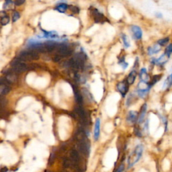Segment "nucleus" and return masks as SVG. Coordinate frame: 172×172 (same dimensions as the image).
<instances>
[{"mask_svg":"<svg viewBox=\"0 0 172 172\" xmlns=\"http://www.w3.org/2000/svg\"><path fill=\"white\" fill-rule=\"evenodd\" d=\"M60 58L61 57H59V55H57V56H55L54 58H53V60H54L55 62H58L60 60Z\"/></svg>","mask_w":172,"mask_h":172,"instance_id":"32","label":"nucleus"},{"mask_svg":"<svg viewBox=\"0 0 172 172\" xmlns=\"http://www.w3.org/2000/svg\"><path fill=\"white\" fill-rule=\"evenodd\" d=\"M151 87L149 86V83H144V82L140 81V83L138 85L137 88V94L140 98H144L145 96L147 95V94L149 93V91Z\"/></svg>","mask_w":172,"mask_h":172,"instance_id":"3","label":"nucleus"},{"mask_svg":"<svg viewBox=\"0 0 172 172\" xmlns=\"http://www.w3.org/2000/svg\"><path fill=\"white\" fill-rule=\"evenodd\" d=\"M10 91V88L4 83L0 84V95H6Z\"/></svg>","mask_w":172,"mask_h":172,"instance_id":"19","label":"nucleus"},{"mask_svg":"<svg viewBox=\"0 0 172 172\" xmlns=\"http://www.w3.org/2000/svg\"><path fill=\"white\" fill-rule=\"evenodd\" d=\"M70 9H71V10L75 14H78L79 12V8H77V6H70Z\"/></svg>","mask_w":172,"mask_h":172,"instance_id":"30","label":"nucleus"},{"mask_svg":"<svg viewBox=\"0 0 172 172\" xmlns=\"http://www.w3.org/2000/svg\"><path fill=\"white\" fill-rule=\"evenodd\" d=\"M147 109V104H144L140 109V112L139 118H138V122L139 123H142L144 121L145 115H146V112Z\"/></svg>","mask_w":172,"mask_h":172,"instance_id":"14","label":"nucleus"},{"mask_svg":"<svg viewBox=\"0 0 172 172\" xmlns=\"http://www.w3.org/2000/svg\"><path fill=\"white\" fill-rule=\"evenodd\" d=\"M169 41V37H166L164 38H162V39L159 40L157 41V44H158L160 47H162V46H165L166 45Z\"/></svg>","mask_w":172,"mask_h":172,"instance_id":"23","label":"nucleus"},{"mask_svg":"<svg viewBox=\"0 0 172 172\" xmlns=\"http://www.w3.org/2000/svg\"><path fill=\"white\" fill-rule=\"evenodd\" d=\"M57 53L60 57H67L72 54V50L66 45H60L58 47Z\"/></svg>","mask_w":172,"mask_h":172,"instance_id":"5","label":"nucleus"},{"mask_svg":"<svg viewBox=\"0 0 172 172\" xmlns=\"http://www.w3.org/2000/svg\"><path fill=\"white\" fill-rule=\"evenodd\" d=\"M171 86H172V73L169 75V76L167 77L166 80H165L163 84V87H162V89H163V90H166V89L170 88Z\"/></svg>","mask_w":172,"mask_h":172,"instance_id":"17","label":"nucleus"},{"mask_svg":"<svg viewBox=\"0 0 172 172\" xmlns=\"http://www.w3.org/2000/svg\"><path fill=\"white\" fill-rule=\"evenodd\" d=\"M75 111H76L77 114L78 115L81 124L83 126H88L89 125V118L88 113L85 111L84 109L82 108V106H77L76 109H75Z\"/></svg>","mask_w":172,"mask_h":172,"instance_id":"2","label":"nucleus"},{"mask_svg":"<svg viewBox=\"0 0 172 172\" xmlns=\"http://www.w3.org/2000/svg\"><path fill=\"white\" fill-rule=\"evenodd\" d=\"M6 79H7V80H8V81L9 82V83H13V82L16 81V76L14 74L11 73L7 76Z\"/></svg>","mask_w":172,"mask_h":172,"instance_id":"26","label":"nucleus"},{"mask_svg":"<svg viewBox=\"0 0 172 172\" xmlns=\"http://www.w3.org/2000/svg\"><path fill=\"white\" fill-rule=\"evenodd\" d=\"M67 9H68V5L66 4H60L56 7L57 10L60 13H65Z\"/></svg>","mask_w":172,"mask_h":172,"instance_id":"20","label":"nucleus"},{"mask_svg":"<svg viewBox=\"0 0 172 172\" xmlns=\"http://www.w3.org/2000/svg\"><path fill=\"white\" fill-rule=\"evenodd\" d=\"M9 22V18L8 16H4L3 18H1V25L3 26H6Z\"/></svg>","mask_w":172,"mask_h":172,"instance_id":"27","label":"nucleus"},{"mask_svg":"<svg viewBox=\"0 0 172 172\" xmlns=\"http://www.w3.org/2000/svg\"><path fill=\"white\" fill-rule=\"evenodd\" d=\"M12 66H13V69L14 70V71L16 73H22V72L27 71V70L28 69V67L27 66V65L18 61V60L14 63L12 65Z\"/></svg>","mask_w":172,"mask_h":172,"instance_id":"8","label":"nucleus"},{"mask_svg":"<svg viewBox=\"0 0 172 172\" xmlns=\"http://www.w3.org/2000/svg\"><path fill=\"white\" fill-rule=\"evenodd\" d=\"M47 50V52H51L53 50L58 47L57 44L54 42H48L44 45Z\"/></svg>","mask_w":172,"mask_h":172,"instance_id":"18","label":"nucleus"},{"mask_svg":"<svg viewBox=\"0 0 172 172\" xmlns=\"http://www.w3.org/2000/svg\"><path fill=\"white\" fill-rule=\"evenodd\" d=\"M73 91H74V94H75V98H76V100L77 101V103L78 104V106H82V104H83V97L82 95L80 94V92L76 88H75V86H73Z\"/></svg>","mask_w":172,"mask_h":172,"instance_id":"13","label":"nucleus"},{"mask_svg":"<svg viewBox=\"0 0 172 172\" xmlns=\"http://www.w3.org/2000/svg\"><path fill=\"white\" fill-rule=\"evenodd\" d=\"M142 153H143V146L142 145H138L128 157L127 163L128 168H132L139 162L142 155Z\"/></svg>","mask_w":172,"mask_h":172,"instance_id":"1","label":"nucleus"},{"mask_svg":"<svg viewBox=\"0 0 172 172\" xmlns=\"http://www.w3.org/2000/svg\"><path fill=\"white\" fill-rule=\"evenodd\" d=\"M138 120V113L136 111L131 110L128 112L127 116V120L129 124H135Z\"/></svg>","mask_w":172,"mask_h":172,"instance_id":"10","label":"nucleus"},{"mask_svg":"<svg viewBox=\"0 0 172 172\" xmlns=\"http://www.w3.org/2000/svg\"><path fill=\"white\" fill-rule=\"evenodd\" d=\"M38 55L36 51H25L22 53L20 55V59L23 60H32L38 59Z\"/></svg>","mask_w":172,"mask_h":172,"instance_id":"4","label":"nucleus"},{"mask_svg":"<svg viewBox=\"0 0 172 172\" xmlns=\"http://www.w3.org/2000/svg\"><path fill=\"white\" fill-rule=\"evenodd\" d=\"M121 38L123 41V44H124V47L126 48H128V47H130V40L128 39V36L125 35V34H122L121 35Z\"/></svg>","mask_w":172,"mask_h":172,"instance_id":"21","label":"nucleus"},{"mask_svg":"<svg viewBox=\"0 0 172 172\" xmlns=\"http://www.w3.org/2000/svg\"><path fill=\"white\" fill-rule=\"evenodd\" d=\"M161 50V47L158 44L154 45L152 47H150L147 49V53H148V55H152L154 54H157Z\"/></svg>","mask_w":172,"mask_h":172,"instance_id":"16","label":"nucleus"},{"mask_svg":"<svg viewBox=\"0 0 172 172\" xmlns=\"http://www.w3.org/2000/svg\"><path fill=\"white\" fill-rule=\"evenodd\" d=\"M161 78V75H155V76H154L152 81H150L149 83V86L151 88L154 84H155L157 81H158L159 80H160Z\"/></svg>","mask_w":172,"mask_h":172,"instance_id":"22","label":"nucleus"},{"mask_svg":"<svg viewBox=\"0 0 172 172\" xmlns=\"http://www.w3.org/2000/svg\"><path fill=\"white\" fill-rule=\"evenodd\" d=\"M91 15L93 16L94 20L95 21V22L96 23H100L101 22H104L105 20V16H104V14L102 13L97 9L95 8H93L91 10Z\"/></svg>","mask_w":172,"mask_h":172,"instance_id":"6","label":"nucleus"},{"mask_svg":"<svg viewBox=\"0 0 172 172\" xmlns=\"http://www.w3.org/2000/svg\"><path fill=\"white\" fill-rule=\"evenodd\" d=\"M12 4H13V2H12V1H6L4 4V8L6 9H10L12 8Z\"/></svg>","mask_w":172,"mask_h":172,"instance_id":"29","label":"nucleus"},{"mask_svg":"<svg viewBox=\"0 0 172 172\" xmlns=\"http://www.w3.org/2000/svg\"><path fill=\"white\" fill-rule=\"evenodd\" d=\"M118 63H119L120 66L122 67L123 69H126L128 67V63H127V62L125 61V57L121 58V59L119 60V62H118Z\"/></svg>","mask_w":172,"mask_h":172,"instance_id":"25","label":"nucleus"},{"mask_svg":"<svg viewBox=\"0 0 172 172\" xmlns=\"http://www.w3.org/2000/svg\"><path fill=\"white\" fill-rule=\"evenodd\" d=\"M139 77L140 81L144 82V83H149L150 82V77L149 76L148 73H147V69H142L140 70V73H139Z\"/></svg>","mask_w":172,"mask_h":172,"instance_id":"12","label":"nucleus"},{"mask_svg":"<svg viewBox=\"0 0 172 172\" xmlns=\"http://www.w3.org/2000/svg\"><path fill=\"white\" fill-rule=\"evenodd\" d=\"M100 135V119L97 118L96 120L95 126L94 130V139L95 140H98Z\"/></svg>","mask_w":172,"mask_h":172,"instance_id":"11","label":"nucleus"},{"mask_svg":"<svg viewBox=\"0 0 172 172\" xmlns=\"http://www.w3.org/2000/svg\"><path fill=\"white\" fill-rule=\"evenodd\" d=\"M137 76V72L135 69L132 70V71L128 74V76L127 77V82L128 85H131L134 83V82L136 79V77Z\"/></svg>","mask_w":172,"mask_h":172,"instance_id":"15","label":"nucleus"},{"mask_svg":"<svg viewBox=\"0 0 172 172\" xmlns=\"http://www.w3.org/2000/svg\"><path fill=\"white\" fill-rule=\"evenodd\" d=\"M123 169H124V166H122V167H120L118 169V171L117 172H122L123 171Z\"/></svg>","mask_w":172,"mask_h":172,"instance_id":"33","label":"nucleus"},{"mask_svg":"<svg viewBox=\"0 0 172 172\" xmlns=\"http://www.w3.org/2000/svg\"><path fill=\"white\" fill-rule=\"evenodd\" d=\"M24 3V0H18V1H15V4L16 5V6H20V5H22V4Z\"/></svg>","mask_w":172,"mask_h":172,"instance_id":"31","label":"nucleus"},{"mask_svg":"<svg viewBox=\"0 0 172 172\" xmlns=\"http://www.w3.org/2000/svg\"><path fill=\"white\" fill-rule=\"evenodd\" d=\"M128 84L127 82V81H123L119 82L116 86V88H117L118 91L120 92L121 95L122 96V97H125L126 94L128 91Z\"/></svg>","mask_w":172,"mask_h":172,"instance_id":"9","label":"nucleus"},{"mask_svg":"<svg viewBox=\"0 0 172 172\" xmlns=\"http://www.w3.org/2000/svg\"><path fill=\"white\" fill-rule=\"evenodd\" d=\"M164 54L166 55V56H168L169 58L171 57V55L172 54V44L169 45L168 47H166Z\"/></svg>","mask_w":172,"mask_h":172,"instance_id":"24","label":"nucleus"},{"mask_svg":"<svg viewBox=\"0 0 172 172\" xmlns=\"http://www.w3.org/2000/svg\"><path fill=\"white\" fill-rule=\"evenodd\" d=\"M20 14H19L18 12H15L13 14V16H12V21H13L14 22H16L19 18H20Z\"/></svg>","mask_w":172,"mask_h":172,"instance_id":"28","label":"nucleus"},{"mask_svg":"<svg viewBox=\"0 0 172 172\" xmlns=\"http://www.w3.org/2000/svg\"><path fill=\"white\" fill-rule=\"evenodd\" d=\"M130 32H131L132 37L134 39L137 40L141 39L142 36V32L141 29L139 26L135 25L130 26Z\"/></svg>","mask_w":172,"mask_h":172,"instance_id":"7","label":"nucleus"}]
</instances>
